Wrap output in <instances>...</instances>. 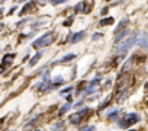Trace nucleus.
<instances>
[{"label":"nucleus","mask_w":148,"mask_h":131,"mask_svg":"<svg viewBox=\"0 0 148 131\" xmlns=\"http://www.w3.org/2000/svg\"><path fill=\"white\" fill-rule=\"evenodd\" d=\"M36 131H39V130H36Z\"/></svg>","instance_id":"nucleus-6"},{"label":"nucleus","mask_w":148,"mask_h":131,"mask_svg":"<svg viewBox=\"0 0 148 131\" xmlns=\"http://www.w3.org/2000/svg\"><path fill=\"white\" fill-rule=\"evenodd\" d=\"M82 131H95V127H93V125H90V127H84V128H82Z\"/></svg>","instance_id":"nucleus-5"},{"label":"nucleus","mask_w":148,"mask_h":131,"mask_svg":"<svg viewBox=\"0 0 148 131\" xmlns=\"http://www.w3.org/2000/svg\"><path fill=\"white\" fill-rule=\"evenodd\" d=\"M138 121H139V117H138L136 114H128V115L123 118V121L119 122V125H121L122 128H126V127H129V125H132V124H135V122H138Z\"/></svg>","instance_id":"nucleus-1"},{"label":"nucleus","mask_w":148,"mask_h":131,"mask_svg":"<svg viewBox=\"0 0 148 131\" xmlns=\"http://www.w3.org/2000/svg\"><path fill=\"white\" fill-rule=\"evenodd\" d=\"M116 115H118V111H115V112L109 114V117H108V118H109V119H115V118H116Z\"/></svg>","instance_id":"nucleus-4"},{"label":"nucleus","mask_w":148,"mask_h":131,"mask_svg":"<svg viewBox=\"0 0 148 131\" xmlns=\"http://www.w3.org/2000/svg\"><path fill=\"white\" fill-rule=\"evenodd\" d=\"M70 106H71V103H70V102H67V103H65V105H64V106L61 108V111H60V114H64L65 111H68V109H70Z\"/></svg>","instance_id":"nucleus-3"},{"label":"nucleus","mask_w":148,"mask_h":131,"mask_svg":"<svg viewBox=\"0 0 148 131\" xmlns=\"http://www.w3.org/2000/svg\"><path fill=\"white\" fill-rule=\"evenodd\" d=\"M87 112H89V109H87V108L82 109L80 112H77L76 115H73V117L70 118V119H71V122H73V124H79V122L82 121V118H83V117H84V115H86Z\"/></svg>","instance_id":"nucleus-2"}]
</instances>
